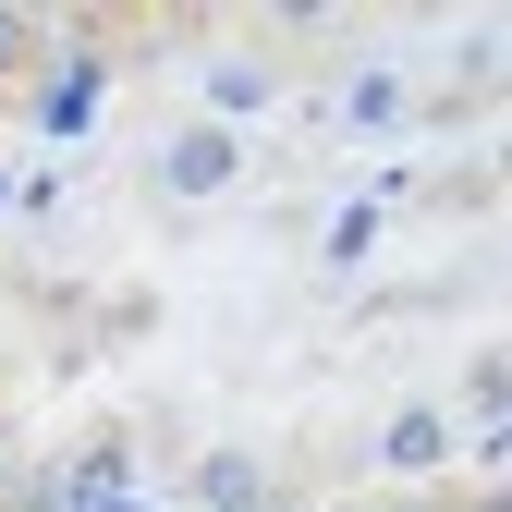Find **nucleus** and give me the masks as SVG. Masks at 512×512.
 Returning <instances> with one entry per match:
<instances>
[{"mask_svg":"<svg viewBox=\"0 0 512 512\" xmlns=\"http://www.w3.org/2000/svg\"><path fill=\"white\" fill-rule=\"evenodd\" d=\"M391 464H439V415H403L391 427Z\"/></svg>","mask_w":512,"mask_h":512,"instance_id":"2","label":"nucleus"},{"mask_svg":"<svg viewBox=\"0 0 512 512\" xmlns=\"http://www.w3.org/2000/svg\"><path fill=\"white\" fill-rule=\"evenodd\" d=\"M159 171H171V196H220V183H232V135H183Z\"/></svg>","mask_w":512,"mask_h":512,"instance_id":"1","label":"nucleus"},{"mask_svg":"<svg viewBox=\"0 0 512 512\" xmlns=\"http://www.w3.org/2000/svg\"><path fill=\"white\" fill-rule=\"evenodd\" d=\"M0 49H25V13H0Z\"/></svg>","mask_w":512,"mask_h":512,"instance_id":"3","label":"nucleus"}]
</instances>
